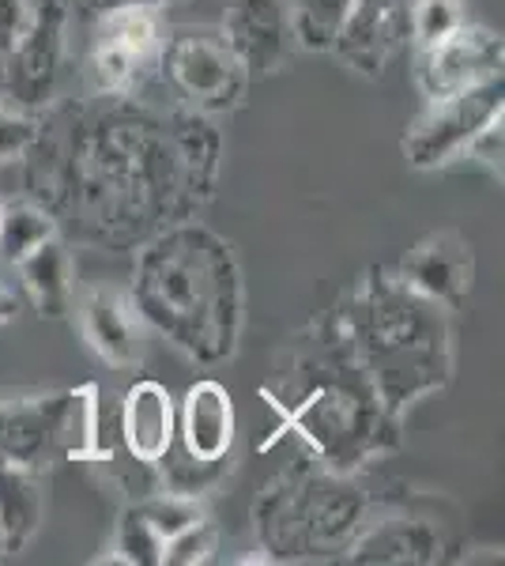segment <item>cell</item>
Masks as SVG:
<instances>
[{"label": "cell", "instance_id": "6da1fadb", "mask_svg": "<svg viewBox=\"0 0 505 566\" xmlns=\"http://www.w3.org/2000/svg\"><path fill=\"white\" fill-rule=\"evenodd\" d=\"M442 303L400 276H378L347 310L355 363L389 412H400L449 378V325Z\"/></svg>", "mask_w": 505, "mask_h": 566}, {"label": "cell", "instance_id": "7a4b0ae2", "mask_svg": "<svg viewBox=\"0 0 505 566\" xmlns=\"http://www.w3.org/2000/svg\"><path fill=\"white\" fill-rule=\"evenodd\" d=\"M366 499L355 483L317 472V476H283L261 502L264 544L280 559H325L328 552H347L362 528Z\"/></svg>", "mask_w": 505, "mask_h": 566}, {"label": "cell", "instance_id": "3957f363", "mask_svg": "<svg viewBox=\"0 0 505 566\" xmlns=\"http://www.w3.org/2000/svg\"><path fill=\"white\" fill-rule=\"evenodd\" d=\"M162 23L155 8L98 12L87 50V76L98 95H128L159 69Z\"/></svg>", "mask_w": 505, "mask_h": 566}, {"label": "cell", "instance_id": "277c9868", "mask_svg": "<svg viewBox=\"0 0 505 566\" xmlns=\"http://www.w3.org/2000/svg\"><path fill=\"white\" fill-rule=\"evenodd\" d=\"M505 106V80H483V84L456 91L445 98H430V106L415 117V125L403 136L408 163L419 170H434L445 163L461 159L467 144L486 122L502 117Z\"/></svg>", "mask_w": 505, "mask_h": 566}, {"label": "cell", "instance_id": "5b68a950", "mask_svg": "<svg viewBox=\"0 0 505 566\" xmlns=\"http://www.w3.org/2000/svg\"><path fill=\"white\" fill-rule=\"evenodd\" d=\"M159 69L170 87L204 114L231 109L245 91V69L238 65L223 31H178L162 39Z\"/></svg>", "mask_w": 505, "mask_h": 566}, {"label": "cell", "instance_id": "8992f818", "mask_svg": "<svg viewBox=\"0 0 505 566\" xmlns=\"http://www.w3.org/2000/svg\"><path fill=\"white\" fill-rule=\"evenodd\" d=\"M64 0H39L23 34L4 53V87L15 106H45L64 65Z\"/></svg>", "mask_w": 505, "mask_h": 566}, {"label": "cell", "instance_id": "52a82bcc", "mask_svg": "<svg viewBox=\"0 0 505 566\" xmlns=\"http://www.w3.org/2000/svg\"><path fill=\"white\" fill-rule=\"evenodd\" d=\"M502 39L483 27L461 23L445 39L419 45L415 80L427 98H445L456 91H467L483 80L502 76Z\"/></svg>", "mask_w": 505, "mask_h": 566}, {"label": "cell", "instance_id": "ba28073f", "mask_svg": "<svg viewBox=\"0 0 505 566\" xmlns=\"http://www.w3.org/2000/svg\"><path fill=\"white\" fill-rule=\"evenodd\" d=\"M223 39L245 76H269L287 65L295 50V27L283 0H231Z\"/></svg>", "mask_w": 505, "mask_h": 566}, {"label": "cell", "instance_id": "9c48e42d", "mask_svg": "<svg viewBox=\"0 0 505 566\" xmlns=\"http://www.w3.org/2000/svg\"><path fill=\"white\" fill-rule=\"evenodd\" d=\"M69 392L0 397V461L39 472L61 458V419Z\"/></svg>", "mask_w": 505, "mask_h": 566}, {"label": "cell", "instance_id": "30bf717a", "mask_svg": "<svg viewBox=\"0 0 505 566\" xmlns=\"http://www.w3.org/2000/svg\"><path fill=\"white\" fill-rule=\"evenodd\" d=\"M408 31H411L408 0H355L351 12L339 23L333 50L339 61H347L362 76H381Z\"/></svg>", "mask_w": 505, "mask_h": 566}, {"label": "cell", "instance_id": "8fae6325", "mask_svg": "<svg viewBox=\"0 0 505 566\" xmlns=\"http://www.w3.org/2000/svg\"><path fill=\"white\" fill-rule=\"evenodd\" d=\"M117 431L136 464H159L178 434L173 397L159 381H136L117 408Z\"/></svg>", "mask_w": 505, "mask_h": 566}, {"label": "cell", "instance_id": "7c38bea8", "mask_svg": "<svg viewBox=\"0 0 505 566\" xmlns=\"http://www.w3.org/2000/svg\"><path fill=\"white\" fill-rule=\"evenodd\" d=\"M400 280L442 306H456L472 287V250L461 234L442 231L403 258Z\"/></svg>", "mask_w": 505, "mask_h": 566}, {"label": "cell", "instance_id": "4fadbf2b", "mask_svg": "<svg viewBox=\"0 0 505 566\" xmlns=\"http://www.w3.org/2000/svg\"><path fill=\"white\" fill-rule=\"evenodd\" d=\"M181 450L192 461L219 464L234 446V400L219 381H197L178 412V434Z\"/></svg>", "mask_w": 505, "mask_h": 566}, {"label": "cell", "instance_id": "5bb4252c", "mask_svg": "<svg viewBox=\"0 0 505 566\" xmlns=\"http://www.w3.org/2000/svg\"><path fill=\"white\" fill-rule=\"evenodd\" d=\"M80 328L91 352L117 370L136 367L140 359V322L125 295L109 287H87L80 295Z\"/></svg>", "mask_w": 505, "mask_h": 566}, {"label": "cell", "instance_id": "9a60e30c", "mask_svg": "<svg viewBox=\"0 0 505 566\" xmlns=\"http://www.w3.org/2000/svg\"><path fill=\"white\" fill-rule=\"evenodd\" d=\"M442 552V533L427 517H385L347 544L351 563H434Z\"/></svg>", "mask_w": 505, "mask_h": 566}, {"label": "cell", "instance_id": "2e32d148", "mask_svg": "<svg viewBox=\"0 0 505 566\" xmlns=\"http://www.w3.org/2000/svg\"><path fill=\"white\" fill-rule=\"evenodd\" d=\"M45 514V499L34 469L0 461V541L4 552H23L34 541Z\"/></svg>", "mask_w": 505, "mask_h": 566}, {"label": "cell", "instance_id": "e0dca14e", "mask_svg": "<svg viewBox=\"0 0 505 566\" xmlns=\"http://www.w3.org/2000/svg\"><path fill=\"white\" fill-rule=\"evenodd\" d=\"M23 280V291L31 295V303L39 306L42 317H61L72 303V272H69V253L64 245L53 239H45L42 245H34L27 258L15 264Z\"/></svg>", "mask_w": 505, "mask_h": 566}, {"label": "cell", "instance_id": "ac0fdd59", "mask_svg": "<svg viewBox=\"0 0 505 566\" xmlns=\"http://www.w3.org/2000/svg\"><path fill=\"white\" fill-rule=\"evenodd\" d=\"M53 239V219L50 212L34 205H8L0 208V264L15 269L34 245Z\"/></svg>", "mask_w": 505, "mask_h": 566}, {"label": "cell", "instance_id": "d6986e66", "mask_svg": "<svg viewBox=\"0 0 505 566\" xmlns=\"http://www.w3.org/2000/svg\"><path fill=\"white\" fill-rule=\"evenodd\" d=\"M295 27V42L306 50H333V39L355 0H283Z\"/></svg>", "mask_w": 505, "mask_h": 566}, {"label": "cell", "instance_id": "ffe728a7", "mask_svg": "<svg viewBox=\"0 0 505 566\" xmlns=\"http://www.w3.org/2000/svg\"><path fill=\"white\" fill-rule=\"evenodd\" d=\"M98 389H69V405L61 419V458H95Z\"/></svg>", "mask_w": 505, "mask_h": 566}, {"label": "cell", "instance_id": "44dd1931", "mask_svg": "<svg viewBox=\"0 0 505 566\" xmlns=\"http://www.w3.org/2000/svg\"><path fill=\"white\" fill-rule=\"evenodd\" d=\"M114 552L122 563H133V566H159L162 563V552H167V541L159 536V528L148 522V514L136 506H128L117 522V536H114Z\"/></svg>", "mask_w": 505, "mask_h": 566}, {"label": "cell", "instance_id": "7402d4cb", "mask_svg": "<svg viewBox=\"0 0 505 566\" xmlns=\"http://www.w3.org/2000/svg\"><path fill=\"white\" fill-rule=\"evenodd\" d=\"M461 23H464L461 0H419V4L411 8V34H415L419 45L445 39V34L456 31Z\"/></svg>", "mask_w": 505, "mask_h": 566}, {"label": "cell", "instance_id": "603a6c76", "mask_svg": "<svg viewBox=\"0 0 505 566\" xmlns=\"http://www.w3.org/2000/svg\"><path fill=\"white\" fill-rule=\"evenodd\" d=\"M211 552H215V525H211L208 517H200V522H192L189 528H181V533L167 544V552H162V563L192 566V563H204Z\"/></svg>", "mask_w": 505, "mask_h": 566}, {"label": "cell", "instance_id": "cb8c5ba5", "mask_svg": "<svg viewBox=\"0 0 505 566\" xmlns=\"http://www.w3.org/2000/svg\"><path fill=\"white\" fill-rule=\"evenodd\" d=\"M34 136H39V125L31 117L20 114L15 106L0 103V163L23 155L34 144Z\"/></svg>", "mask_w": 505, "mask_h": 566}, {"label": "cell", "instance_id": "d4e9b609", "mask_svg": "<svg viewBox=\"0 0 505 566\" xmlns=\"http://www.w3.org/2000/svg\"><path fill=\"white\" fill-rule=\"evenodd\" d=\"M461 159H475L483 163L491 175L502 178V117H494V122H486L480 133H475V140L467 144Z\"/></svg>", "mask_w": 505, "mask_h": 566}, {"label": "cell", "instance_id": "484cf974", "mask_svg": "<svg viewBox=\"0 0 505 566\" xmlns=\"http://www.w3.org/2000/svg\"><path fill=\"white\" fill-rule=\"evenodd\" d=\"M31 20V0H0V53H8Z\"/></svg>", "mask_w": 505, "mask_h": 566}, {"label": "cell", "instance_id": "4316f807", "mask_svg": "<svg viewBox=\"0 0 505 566\" xmlns=\"http://www.w3.org/2000/svg\"><path fill=\"white\" fill-rule=\"evenodd\" d=\"M162 4H170V0H87L91 12H109V8H155L159 12Z\"/></svg>", "mask_w": 505, "mask_h": 566}, {"label": "cell", "instance_id": "83f0119b", "mask_svg": "<svg viewBox=\"0 0 505 566\" xmlns=\"http://www.w3.org/2000/svg\"><path fill=\"white\" fill-rule=\"evenodd\" d=\"M15 310H20V303H15V295L8 291V283L0 280V322H12Z\"/></svg>", "mask_w": 505, "mask_h": 566}, {"label": "cell", "instance_id": "f1b7e54d", "mask_svg": "<svg viewBox=\"0 0 505 566\" xmlns=\"http://www.w3.org/2000/svg\"><path fill=\"white\" fill-rule=\"evenodd\" d=\"M4 555H8V552H4V541H0V559H4Z\"/></svg>", "mask_w": 505, "mask_h": 566}]
</instances>
